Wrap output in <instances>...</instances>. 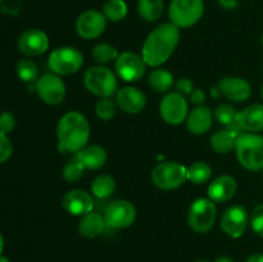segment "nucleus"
Instances as JSON below:
<instances>
[{"instance_id": "obj_21", "label": "nucleus", "mask_w": 263, "mask_h": 262, "mask_svg": "<svg viewBox=\"0 0 263 262\" xmlns=\"http://www.w3.org/2000/svg\"><path fill=\"white\" fill-rule=\"evenodd\" d=\"M212 110L205 105H199L190 112L186 118L187 128L194 135H203L212 126Z\"/></svg>"}, {"instance_id": "obj_26", "label": "nucleus", "mask_w": 263, "mask_h": 262, "mask_svg": "<svg viewBox=\"0 0 263 262\" xmlns=\"http://www.w3.org/2000/svg\"><path fill=\"white\" fill-rule=\"evenodd\" d=\"M149 85L157 92H166L174 86V76L170 71L163 68L153 69L149 74Z\"/></svg>"}, {"instance_id": "obj_18", "label": "nucleus", "mask_w": 263, "mask_h": 262, "mask_svg": "<svg viewBox=\"0 0 263 262\" xmlns=\"http://www.w3.org/2000/svg\"><path fill=\"white\" fill-rule=\"evenodd\" d=\"M116 102L123 112L130 113V115H138L145 108L146 97L141 90L127 86L118 90Z\"/></svg>"}, {"instance_id": "obj_36", "label": "nucleus", "mask_w": 263, "mask_h": 262, "mask_svg": "<svg viewBox=\"0 0 263 262\" xmlns=\"http://www.w3.org/2000/svg\"><path fill=\"white\" fill-rule=\"evenodd\" d=\"M0 9L4 14L15 17L22 9V0H0Z\"/></svg>"}, {"instance_id": "obj_45", "label": "nucleus", "mask_w": 263, "mask_h": 262, "mask_svg": "<svg viewBox=\"0 0 263 262\" xmlns=\"http://www.w3.org/2000/svg\"><path fill=\"white\" fill-rule=\"evenodd\" d=\"M197 262H211V261H205V259H200V261H197Z\"/></svg>"}, {"instance_id": "obj_37", "label": "nucleus", "mask_w": 263, "mask_h": 262, "mask_svg": "<svg viewBox=\"0 0 263 262\" xmlns=\"http://www.w3.org/2000/svg\"><path fill=\"white\" fill-rule=\"evenodd\" d=\"M0 162L5 163L8 161V158H10L13 153V146L12 143L8 139L7 134L0 133Z\"/></svg>"}, {"instance_id": "obj_29", "label": "nucleus", "mask_w": 263, "mask_h": 262, "mask_svg": "<svg viewBox=\"0 0 263 262\" xmlns=\"http://www.w3.org/2000/svg\"><path fill=\"white\" fill-rule=\"evenodd\" d=\"M212 170L205 162H195L187 167V180L193 184L202 185L211 179Z\"/></svg>"}, {"instance_id": "obj_42", "label": "nucleus", "mask_w": 263, "mask_h": 262, "mask_svg": "<svg viewBox=\"0 0 263 262\" xmlns=\"http://www.w3.org/2000/svg\"><path fill=\"white\" fill-rule=\"evenodd\" d=\"M246 262H263V253H254L246 259Z\"/></svg>"}, {"instance_id": "obj_47", "label": "nucleus", "mask_w": 263, "mask_h": 262, "mask_svg": "<svg viewBox=\"0 0 263 262\" xmlns=\"http://www.w3.org/2000/svg\"><path fill=\"white\" fill-rule=\"evenodd\" d=\"M262 44H263V33H262Z\"/></svg>"}, {"instance_id": "obj_5", "label": "nucleus", "mask_w": 263, "mask_h": 262, "mask_svg": "<svg viewBox=\"0 0 263 262\" xmlns=\"http://www.w3.org/2000/svg\"><path fill=\"white\" fill-rule=\"evenodd\" d=\"M84 85L91 94L100 98H110L117 91L118 87L115 73L103 66L87 69L84 76Z\"/></svg>"}, {"instance_id": "obj_4", "label": "nucleus", "mask_w": 263, "mask_h": 262, "mask_svg": "<svg viewBox=\"0 0 263 262\" xmlns=\"http://www.w3.org/2000/svg\"><path fill=\"white\" fill-rule=\"evenodd\" d=\"M204 13L203 0H171L168 17L179 28H187L199 22Z\"/></svg>"}, {"instance_id": "obj_25", "label": "nucleus", "mask_w": 263, "mask_h": 262, "mask_svg": "<svg viewBox=\"0 0 263 262\" xmlns=\"http://www.w3.org/2000/svg\"><path fill=\"white\" fill-rule=\"evenodd\" d=\"M164 10L163 0H139V15L146 22H156L162 17Z\"/></svg>"}, {"instance_id": "obj_35", "label": "nucleus", "mask_w": 263, "mask_h": 262, "mask_svg": "<svg viewBox=\"0 0 263 262\" xmlns=\"http://www.w3.org/2000/svg\"><path fill=\"white\" fill-rule=\"evenodd\" d=\"M251 226L257 235L263 238V203L253 208L251 213Z\"/></svg>"}, {"instance_id": "obj_19", "label": "nucleus", "mask_w": 263, "mask_h": 262, "mask_svg": "<svg viewBox=\"0 0 263 262\" xmlns=\"http://www.w3.org/2000/svg\"><path fill=\"white\" fill-rule=\"evenodd\" d=\"M236 189H238V184L235 179L229 175H222L211 182L208 186V195H210V199L215 203L226 202L235 195Z\"/></svg>"}, {"instance_id": "obj_39", "label": "nucleus", "mask_w": 263, "mask_h": 262, "mask_svg": "<svg viewBox=\"0 0 263 262\" xmlns=\"http://www.w3.org/2000/svg\"><path fill=\"white\" fill-rule=\"evenodd\" d=\"M176 89L177 92L182 95H189L192 94L193 90H194V85H193V81L189 79H181L176 82Z\"/></svg>"}, {"instance_id": "obj_34", "label": "nucleus", "mask_w": 263, "mask_h": 262, "mask_svg": "<svg viewBox=\"0 0 263 262\" xmlns=\"http://www.w3.org/2000/svg\"><path fill=\"white\" fill-rule=\"evenodd\" d=\"M85 167L82 166V163L80 161H77L76 158L73 161H69L68 163L64 166L62 175H63V179L68 182H74L77 180L81 179V176L84 175Z\"/></svg>"}, {"instance_id": "obj_38", "label": "nucleus", "mask_w": 263, "mask_h": 262, "mask_svg": "<svg viewBox=\"0 0 263 262\" xmlns=\"http://www.w3.org/2000/svg\"><path fill=\"white\" fill-rule=\"evenodd\" d=\"M15 127V117L10 112H3L2 120H0V128H2V133L4 134H10Z\"/></svg>"}, {"instance_id": "obj_41", "label": "nucleus", "mask_w": 263, "mask_h": 262, "mask_svg": "<svg viewBox=\"0 0 263 262\" xmlns=\"http://www.w3.org/2000/svg\"><path fill=\"white\" fill-rule=\"evenodd\" d=\"M218 4L223 8V9H235L239 4V0H217Z\"/></svg>"}, {"instance_id": "obj_46", "label": "nucleus", "mask_w": 263, "mask_h": 262, "mask_svg": "<svg viewBox=\"0 0 263 262\" xmlns=\"http://www.w3.org/2000/svg\"><path fill=\"white\" fill-rule=\"evenodd\" d=\"M262 99H263V86H262Z\"/></svg>"}, {"instance_id": "obj_11", "label": "nucleus", "mask_w": 263, "mask_h": 262, "mask_svg": "<svg viewBox=\"0 0 263 262\" xmlns=\"http://www.w3.org/2000/svg\"><path fill=\"white\" fill-rule=\"evenodd\" d=\"M159 112L168 125H180L187 118V103L180 92H170L162 99Z\"/></svg>"}, {"instance_id": "obj_12", "label": "nucleus", "mask_w": 263, "mask_h": 262, "mask_svg": "<svg viewBox=\"0 0 263 262\" xmlns=\"http://www.w3.org/2000/svg\"><path fill=\"white\" fill-rule=\"evenodd\" d=\"M107 27V18L103 12L95 9L85 10L76 21V31L85 40H92L102 35Z\"/></svg>"}, {"instance_id": "obj_10", "label": "nucleus", "mask_w": 263, "mask_h": 262, "mask_svg": "<svg viewBox=\"0 0 263 262\" xmlns=\"http://www.w3.org/2000/svg\"><path fill=\"white\" fill-rule=\"evenodd\" d=\"M107 226L112 229H125L133 225L136 218V208L128 200H115L104 211Z\"/></svg>"}, {"instance_id": "obj_30", "label": "nucleus", "mask_w": 263, "mask_h": 262, "mask_svg": "<svg viewBox=\"0 0 263 262\" xmlns=\"http://www.w3.org/2000/svg\"><path fill=\"white\" fill-rule=\"evenodd\" d=\"M15 72L23 82L28 84H35L39 79V68L31 59H21L15 66Z\"/></svg>"}, {"instance_id": "obj_44", "label": "nucleus", "mask_w": 263, "mask_h": 262, "mask_svg": "<svg viewBox=\"0 0 263 262\" xmlns=\"http://www.w3.org/2000/svg\"><path fill=\"white\" fill-rule=\"evenodd\" d=\"M0 262H9V259H8L4 254H2V257H0Z\"/></svg>"}, {"instance_id": "obj_1", "label": "nucleus", "mask_w": 263, "mask_h": 262, "mask_svg": "<svg viewBox=\"0 0 263 262\" xmlns=\"http://www.w3.org/2000/svg\"><path fill=\"white\" fill-rule=\"evenodd\" d=\"M180 41V30L172 22L163 23L154 28L146 38L141 57L146 66L159 67L174 54Z\"/></svg>"}, {"instance_id": "obj_9", "label": "nucleus", "mask_w": 263, "mask_h": 262, "mask_svg": "<svg viewBox=\"0 0 263 262\" xmlns=\"http://www.w3.org/2000/svg\"><path fill=\"white\" fill-rule=\"evenodd\" d=\"M33 90L45 104L58 105L66 97V85L61 77L53 73H45L33 84Z\"/></svg>"}, {"instance_id": "obj_24", "label": "nucleus", "mask_w": 263, "mask_h": 262, "mask_svg": "<svg viewBox=\"0 0 263 262\" xmlns=\"http://www.w3.org/2000/svg\"><path fill=\"white\" fill-rule=\"evenodd\" d=\"M236 138H238V134L234 133V131L229 130V128L228 130H221L213 134L212 138H211V144L217 153L226 154L235 149Z\"/></svg>"}, {"instance_id": "obj_17", "label": "nucleus", "mask_w": 263, "mask_h": 262, "mask_svg": "<svg viewBox=\"0 0 263 262\" xmlns=\"http://www.w3.org/2000/svg\"><path fill=\"white\" fill-rule=\"evenodd\" d=\"M64 210L73 216H85L94 208V200L87 192L81 189H74L67 193L62 200Z\"/></svg>"}, {"instance_id": "obj_16", "label": "nucleus", "mask_w": 263, "mask_h": 262, "mask_svg": "<svg viewBox=\"0 0 263 262\" xmlns=\"http://www.w3.org/2000/svg\"><path fill=\"white\" fill-rule=\"evenodd\" d=\"M218 89H220L221 95L228 98L233 102L241 103L244 100L249 99L252 95V87L247 80L240 79V77L228 76L223 77L218 82Z\"/></svg>"}, {"instance_id": "obj_22", "label": "nucleus", "mask_w": 263, "mask_h": 262, "mask_svg": "<svg viewBox=\"0 0 263 262\" xmlns=\"http://www.w3.org/2000/svg\"><path fill=\"white\" fill-rule=\"evenodd\" d=\"M86 170H99L107 162V152L99 145H87L79 151L74 156Z\"/></svg>"}, {"instance_id": "obj_31", "label": "nucleus", "mask_w": 263, "mask_h": 262, "mask_svg": "<svg viewBox=\"0 0 263 262\" xmlns=\"http://www.w3.org/2000/svg\"><path fill=\"white\" fill-rule=\"evenodd\" d=\"M215 116L221 125L228 126L230 130H235V126H238V123H236L238 112H236L235 108H234L233 105L220 104L217 108H216Z\"/></svg>"}, {"instance_id": "obj_27", "label": "nucleus", "mask_w": 263, "mask_h": 262, "mask_svg": "<svg viewBox=\"0 0 263 262\" xmlns=\"http://www.w3.org/2000/svg\"><path fill=\"white\" fill-rule=\"evenodd\" d=\"M116 190V181L109 175H99L95 177V180L91 184L92 195L99 199H105L110 197L113 192Z\"/></svg>"}, {"instance_id": "obj_13", "label": "nucleus", "mask_w": 263, "mask_h": 262, "mask_svg": "<svg viewBox=\"0 0 263 262\" xmlns=\"http://www.w3.org/2000/svg\"><path fill=\"white\" fill-rule=\"evenodd\" d=\"M145 66L146 63L143 57L131 51H125L120 54L116 61V72L123 81L135 82L144 76Z\"/></svg>"}, {"instance_id": "obj_3", "label": "nucleus", "mask_w": 263, "mask_h": 262, "mask_svg": "<svg viewBox=\"0 0 263 262\" xmlns=\"http://www.w3.org/2000/svg\"><path fill=\"white\" fill-rule=\"evenodd\" d=\"M236 157L249 171L263 170V136L256 133H241L236 138Z\"/></svg>"}, {"instance_id": "obj_23", "label": "nucleus", "mask_w": 263, "mask_h": 262, "mask_svg": "<svg viewBox=\"0 0 263 262\" xmlns=\"http://www.w3.org/2000/svg\"><path fill=\"white\" fill-rule=\"evenodd\" d=\"M105 226H107V222L102 215L90 212L82 216L79 223V231L85 238H97L100 234H103V231L105 230Z\"/></svg>"}, {"instance_id": "obj_15", "label": "nucleus", "mask_w": 263, "mask_h": 262, "mask_svg": "<svg viewBox=\"0 0 263 262\" xmlns=\"http://www.w3.org/2000/svg\"><path fill=\"white\" fill-rule=\"evenodd\" d=\"M49 48V38L37 28L26 30L18 39V50L26 57H39Z\"/></svg>"}, {"instance_id": "obj_32", "label": "nucleus", "mask_w": 263, "mask_h": 262, "mask_svg": "<svg viewBox=\"0 0 263 262\" xmlns=\"http://www.w3.org/2000/svg\"><path fill=\"white\" fill-rule=\"evenodd\" d=\"M92 58L100 64L110 63L113 61H117V58L120 57L117 49L115 46L109 45V44H98L94 49H92Z\"/></svg>"}, {"instance_id": "obj_14", "label": "nucleus", "mask_w": 263, "mask_h": 262, "mask_svg": "<svg viewBox=\"0 0 263 262\" xmlns=\"http://www.w3.org/2000/svg\"><path fill=\"white\" fill-rule=\"evenodd\" d=\"M249 222L248 212L241 205H231L223 212L221 218V229L225 234L238 239L246 233Z\"/></svg>"}, {"instance_id": "obj_8", "label": "nucleus", "mask_w": 263, "mask_h": 262, "mask_svg": "<svg viewBox=\"0 0 263 262\" xmlns=\"http://www.w3.org/2000/svg\"><path fill=\"white\" fill-rule=\"evenodd\" d=\"M49 67L55 74L68 76L80 71L84 64V57L79 49L72 46H62L51 51L49 55Z\"/></svg>"}, {"instance_id": "obj_33", "label": "nucleus", "mask_w": 263, "mask_h": 262, "mask_svg": "<svg viewBox=\"0 0 263 262\" xmlns=\"http://www.w3.org/2000/svg\"><path fill=\"white\" fill-rule=\"evenodd\" d=\"M117 102H113L110 98H102L95 105V113L103 121H109L117 113Z\"/></svg>"}, {"instance_id": "obj_40", "label": "nucleus", "mask_w": 263, "mask_h": 262, "mask_svg": "<svg viewBox=\"0 0 263 262\" xmlns=\"http://www.w3.org/2000/svg\"><path fill=\"white\" fill-rule=\"evenodd\" d=\"M190 97H192V102L198 105H202L205 100V94L203 92L202 89H194Z\"/></svg>"}, {"instance_id": "obj_2", "label": "nucleus", "mask_w": 263, "mask_h": 262, "mask_svg": "<svg viewBox=\"0 0 263 262\" xmlns=\"http://www.w3.org/2000/svg\"><path fill=\"white\" fill-rule=\"evenodd\" d=\"M58 148L61 152L77 153L85 148L90 138V125L87 118L80 112H68L57 125Z\"/></svg>"}, {"instance_id": "obj_43", "label": "nucleus", "mask_w": 263, "mask_h": 262, "mask_svg": "<svg viewBox=\"0 0 263 262\" xmlns=\"http://www.w3.org/2000/svg\"><path fill=\"white\" fill-rule=\"evenodd\" d=\"M215 262H233V259L229 258V257L226 256H222V257H218Z\"/></svg>"}, {"instance_id": "obj_7", "label": "nucleus", "mask_w": 263, "mask_h": 262, "mask_svg": "<svg viewBox=\"0 0 263 262\" xmlns=\"http://www.w3.org/2000/svg\"><path fill=\"white\" fill-rule=\"evenodd\" d=\"M216 216H217V208L215 202L205 198H199L190 205L187 223L195 233L205 234L215 225Z\"/></svg>"}, {"instance_id": "obj_28", "label": "nucleus", "mask_w": 263, "mask_h": 262, "mask_svg": "<svg viewBox=\"0 0 263 262\" xmlns=\"http://www.w3.org/2000/svg\"><path fill=\"white\" fill-rule=\"evenodd\" d=\"M103 14L110 22H120L127 15V4L125 0H108L103 5Z\"/></svg>"}, {"instance_id": "obj_20", "label": "nucleus", "mask_w": 263, "mask_h": 262, "mask_svg": "<svg viewBox=\"0 0 263 262\" xmlns=\"http://www.w3.org/2000/svg\"><path fill=\"white\" fill-rule=\"evenodd\" d=\"M236 123L239 127L249 133H258L263 130V105L252 104L238 113Z\"/></svg>"}, {"instance_id": "obj_6", "label": "nucleus", "mask_w": 263, "mask_h": 262, "mask_svg": "<svg viewBox=\"0 0 263 262\" xmlns=\"http://www.w3.org/2000/svg\"><path fill=\"white\" fill-rule=\"evenodd\" d=\"M186 180L187 169L177 162H162L152 171V181L162 190L177 189Z\"/></svg>"}]
</instances>
